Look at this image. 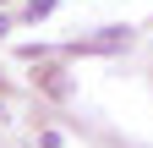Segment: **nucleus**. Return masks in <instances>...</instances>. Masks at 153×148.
I'll use <instances>...</instances> for the list:
<instances>
[{
	"label": "nucleus",
	"instance_id": "obj_1",
	"mask_svg": "<svg viewBox=\"0 0 153 148\" xmlns=\"http://www.w3.org/2000/svg\"><path fill=\"white\" fill-rule=\"evenodd\" d=\"M131 44V28H104L99 39H76L71 55H115V49H126Z\"/></svg>",
	"mask_w": 153,
	"mask_h": 148
},
{
	"label": "nucleus",
	"instance_id": "obj_2",
	"mask_svg": "<svg viewBox=\"0 0 153 148\" xmlns=\"http://www.w3.org/2000/svg\"><path fill=\"white\" fill-rule=\"evenodd\" d=\"M55 11V0H27V22H38V16H49Z\"/></svg>",
	"mask_w": 153,
	"mask_h": 148
},
{
	"label": "nucleus",
	"instance_id": "obj_3",
	"mask_svg": "<svg viewBox=\"0 0 153 148\" xmlns=\"http://www.w3.org/2000/svg\"><path fill=\"white\" fill-rule=\"evenodd\" d=\"M0 121H6V110H0Z\"/></svg>",
	"mask_w": 153,
	"mask_h": 148
}]
</instances>
